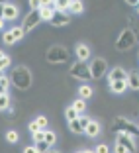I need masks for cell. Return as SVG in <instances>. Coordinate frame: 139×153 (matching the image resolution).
I'll return each instance as SVG.
<instances>
[{
  "label": "cell",
  "mask_w": 139,
  "mask_h": 153,
  "mask_svg": "<svg viewBox=\"0 0 139 153\" xmlns=\"http://www.w3.org/2000/svg\"><path fill=\"white\" fill-rule=\"evenodd\" d=\"M10 81H12V85L18 90H27L33 82V76H32V71L27 67L18 65V67H14L12 73H10Z\"/></svg>",
  "instance_id": "1"
},
{
  "label": "cell",
  "mask_w": 139,
  "mask_h": 153,
  "mask_svg": "<svg viewBox=\"0 0 139 153\" xmlns=\"http://www.w3.org/2000/svg\"><path fill=\"white\" fill-rule=\"evenodd\" d=\"M112 131H116V134H127V135H133V137H137V135H139L137 124H133L131 120H127V118H123V116L114 118Z\"/></svg>",
  "instance_id": "2"
},
{
  "label": "cell",
  "mask_w": 139,
  "mask_h": 153,
  "mask_svg": "<svg viewBox=\"0 0 139 153\" xmlns=\"http://www.w3.org/2000/svg\"><path fill=\"white\" fill-rule=\"evenodd\" d=\"M69 75L72 76V79H76V81H90L92 79V73H90V63H86V61H75V63L71 65V69H69Z\"/></svg>",
  "instance_id": "3"
},
{
  "label": "cell",
  "mask_w": 139,
  "mask_h": 153,
  "mask_svg": "<svg viewBox=\"0 0 139 153\" xmlns=\"http://www.w3.org/2000/svg\"><path fill=\"white\" fill-rule=\"evenodd\" d=\"M135 41H137V36H135V32L133 30H121V33L118 36V39H116V49L118 51H129L131 47L135 45Z\"/></svg>",
  "instance_id": "4"
},
{
  "label": "cell",
  "mask_w": 139,
  "mask_h": 153,
  "mask_svg": "<svg viewBox=\"0 0 139 153\" xmlns=\"http://www.w3.org/2000/svg\"><path fill=\"white\" fill-rule=\"evenodd\" d=\"M45 59L49 61V63H65V61H69V49L67 47H63V45H51L49 49H47V53H45Z\"/></svg>",
  "instance_id": "5"
},
{
  "label": "cell",
  "mask_w": 139,
  "mask_h": 153,
  "mask_svg": "<svg viewBox=\"0 0 139 153\" xmlns=\"http://www.w3.org/2000/svg\"><path fill=\"white\" fill-rule=\"evenodd\" d=\"M90 73H92V79H102L108 75V61L102 57H96L92 63H90Z\"/></svg>",
  "instance_id": "6"
},
{
  "label": "cell",
  "mask_w": 139,
  "mask_h": 153,
  "mask_svg": "<svg viewBox=\"0 0 139 153\" xmlns=\"http://www.w3.org/2000/svg\"><path fill=\"white\" fill-rule=\"evenodd\" d=\"M39 22H43L41 20V14H39V10H32V12L26 16V20H24V24H22V27H24V32H32V30H35L37 26H39Z\"/></svg>",
  "instance_id": "7"
},
{
  "label": "cell",
  "mask_w": 139,
  "mask_h": 153,
  "mask_svg": "<svg viewBox=\"0 0 139 153\" xmlns=\"http://www.w3.org/2000/svg\"><path fill=\"white\" fill-rule=\"evenodd\" d=\"M88 122H90V118L84 116V114H81L76 120H71V122H69V130H71L72 134H84L86 126H88Z\"/></svg>",
  "instance_id": "8"
},
{
  "label": "cell",
  "mask_w": 139,
  "mask_h": 153,
  "mask_svg": "<svg viewBox=\"0 0 139 153\" xmlns=\"http://www.w3.org/2000/svg\"><path fill=\"white\" fill-rule=\"evenodd\" d=\"M116 143H121V145H123V147H126L129 153H137V141H135V137H133V135H127V134H118Z\"/></svg>",
  "instance_id": "9"
},
{
  "label": "cell",
  "mask_w": 139,
  "mask_h": 153,
  "mask_svg": "<svg viewBox=\"0 0 139 153\" xmlns=\"http://www.w3.org/2000/svg\"><path fill=\"white\" fill-rule=\"evenodd\" d=\"M49 24H51V26H55V27L69 26V24H71V14H69V12H55L53 18L49 20Z\"/></svg>",
  "instance_id": "10"
},
{
  "label": "cell",
  "mask_w": 139,
  "mask_h": 153,
  "mask_svg": "<svg viewBox=\"0 0 139 153\" xmlns=\"http://www.w3.org/2000/svg\"><path fill=\"white\" fill-rule=\"evenodd\" d=\"M129 73L126 71L123 67H114L112 71H108V81L114 82V81H127Z\"/></svg>",
  "instance_id": "11"
},
{
  "label": "cell",
  "mask_w": 139,
  "mask_h": 153,
  "mask_svg": "<svg viewBox=\"0 0 139 153\" xmlns=\"http://www.w3.org/2000/svg\"><path fill=\"white\" fill-rule=\"evenodd\" d=\"M75 53H76V59H78V61H88L90 59V47L86 43H78Z\"/></svg>",
  "instance_id": "12"
},
{
  "label": "cell",
  "mask_w": 139,
  "mask_h": 153,
  "mask_svg": "<svg viewBox=\"0 0 139 153\" xmlns=\"http://www.w3.org/2000/svg\"><path fill=\"white\" fill-rule=\"evenodd\" d=\"M127 88H129L127 81H114V82H110V90H112L114 94H123Z\"/></svg>",
  "instance_id": "13"
},
{
  "label": "cell",
  "mask_w": 139,
  "mask_h": 153,
  "mask_svg": "<svg viewBox=\"0 0 139 153\" xmlns=\"http://www.w3.org/2000/svg\"><path fill=\"white\" fill-rule=\"evenodd\" d=\"M18 14H20V10H18L16 4H4V20L6 22H8V20H16Z\"/></svg>",
  "instance_id": "14"
},
{
  "label": "cell",
  "mask_w": 139,
  "mask_h": 153,
  "mask_svg": "<svg viewBox=\"0 0 139 153\" xmlns=\"http://www.w3.org/2000/svg\"><path fill=\"white\" fill-rule=\"evenodd\" d=\"M84 134L88 135V137H96V135L100 134V124L96 120H90L88 126H86V130H84Z\"/></svg>",
  "instance_id": "15"
},
{
  "label": "cell",
  "mask_w": 139,
  "mask_h": 153,
  "mask_svg": "<svg viewBox=\"0 0 139 153\" xmlns=\"http://www.w3.org/2000/svg\"><path fill=\"white\" fill-rule=\"evenodd\" d=\"M55 12H57V10H55V4H51V6H41V8H39L41 20H45V22H49V20L53 18Z\"/></svg>",
  "instance_id": "16"
},
{
  "label": "cell",
  "mask_w": 139,
  "mask_h": 153,
  "mask_svg": "<svg viewBox=\"0 0 139 153\" xmlns=\"http://www.w3.org/2000/svg\"><path fill=\"white\" fill-rule=\"evenodd\" d=\"M78 94H81V98L88 100L90 96L94 94V90H92V86H90V85H86V82H82V85L78 86Z\"/></svg>",
  "instance_id": "17"
},
{
  "label": "cell",
  "mask_w": 139,
  "mask_h": 153,
  "mask_svg": "<svg viewBox=\"0 0 139 153\" xmlns=\"http://www.w3.org/2000/svg\"><path fill=\"white\" fill-rule=\"evenodd\" d=\"M0 110L2 112H12V98H10L8 94H0Z\"/></svg>",
  "instance_id": "18"
},
{
  "label": "cell",
  "mask_w": 139,
  "mask_h": 153,
  "mask_svg": "<svg viewBox=\"0 0 139 153\" xmlns=\"http://www.w3.org/2000/svg\"><path fill=\"white\" fill-rule=\"evenodd\" d=\"M53 4H55V10H57V12H69L72 0H55Z\"/></svg>",
  "instance_id": "19"
},
{
  "label": "cell",
  "mask_w": 139,
  "mask_h": 153,
  "mask_svg": "<svg viewBox=\"0 0 139 153\" xmlns=\"http://www.w3.org/2000/svg\"><path fill=\"white\" fill-rule=\"evenodd\" d=\"M127 85H129L131 90H139V71L131 73V75L127 76Z\"/></svg>",
  "instance_id": "20"
},
{
  "label": "cell",
  "mask_w": 139,
  "mask_h": 153,
  "mask_svg": "<svg viewBox=\"0 0 139 153\" xmlns=\"http://www.w3.org/2000/svg\"><path fill=\"white\" fill-rule=\"evenodd\" d=\"M10 85H12V81H10V76L2 75V79H0V94H8V88Z\"/></svg>",
  "instance_id": "21"
},
{
  "label": "cell",
  "mask_w": 139,
  "mask_h": 153,
  "mask_svg": "<svg viewBox=\"0 0 139 153\" xmlns=\"http://www.w3.org/2000/svg\"><path fill=\"white\" fill-rule=\"evenodd\" d=\"M84 10V4H82V0H72L71 8H69V14H82Z\"/></svg>",
  "instance_id": "22"
},
{
  "label": "cell",
  "mask_w": 139,
  "mask_h": 153,
  "mask_svg": "<svg viewBox=\"0 0 139 153\" xmlns=\"http://www.w3.org/2000/svg\"><path fill=\"white\" fill-rule=\"evenodd\" d=\"M72 108H75L78 114H82V112H84V108H86V100H84V98L75 100V102H72Z\"/></svg>",
  "instance_id": "23"
},
{
  "label": "cell",
  "mask_w": 139,
  "mask_h": 153,
  "mask_svg": "<svg viewBox=\"0 0 139 153\" xmlns=\"http://www.w3.org/2000/svg\"><path fill=\"white\" fill-rule=\"evenodd\" d=\"M65 116H67V122H71V120H76V118L81 116V114L76 112V110L72 108V106H69V108L65 110Z\"/></svg>",
  "instance_id": "24"
},
{
  "label": "cell",
  "mask_w": 139,
  "mask_h": 153,
  "mask_svg": "<svg viewBox=\"0 0 139 153\" xmlns=\"http://www.w3.org/2000/svg\"><path fill=\"white\" fill-rule=\"evenodd\" d=\"M10 32L14 33V37H16V41H20V39H22L24 36H26V32H24V27H22V26H16V27H12Z\"/></svg>",
  "instance_id": "25"
},
{
  "label": "cell",
  "mask_w": 139,
  "mask_h": 153,
  "mask_svg": "<svg viewBox=\"0 0 139 153\" xmlns=\"http://www.w3.org/2000/svg\"><path fill=\"white\" fill-rule=\"evenodd\" d=\"M2 41H4L6 45H14L16 43V37H14V33L8 30V32H4V36H2Z\"/></svg>",
  "instance_id": "26"
},
{
  "label": "cell",
  "mask_w": 139,
  "mask_h": 153,
  "mask_svg": "<svg viewBox=\"0 0 139 153\" xmlns=\"http://www.w3.org/2000/svg\"><path fill=\"white\" fill-rule=\"evenodd\" d=\"M6 140H8L10 143H16V141L20 140L18 131H16V130H8V131H6Z\"/></svg>",
  "instance_id": "27"
},
{
  "label": "cell",
  "mask_w": 139,
  "mask_h": 153,
  "mask_svg": "<svg viewBox=\"0 0 139 153\" xmlns=\"http://www.w3.org/2000/svg\"><path fill=\"white\" fill-rule=\"evenodd\" d=\"M10 65H12V59H10V57H8V55H4V57L0 59V71H2V73H4V71H6V69H8V67H10Z\"/></svg>",
  "instance_id": "28"
},
{
  "label": "cell",
  "mask_w": 139,
  "mask_h": 153,
  "mask_svg": "<svg viewBox=\"0 0 139 153\" xmlns=\"http://www.w3.org/2000/svg\"><path fill=\"white\" fill-rule=\"evenodd\" d=\"M35 147H37V151H39V153H47V151L51 149V145L47 143V141H37Z\"/></svg>",
  "instance_id": "29"
},
{
  "label": "cell",
  "mask_w": 139,
  "mask_h": 153,
  "mask_svg": "<svg viewBox=\"0 0 139 153\" xmlns=\"http://www.w3.org/2000/svg\"><path fill=\"white\" fill-rule=\"evenodd\" d=\"M45 141H47L49 145H53L55 141H57V135H55L53 131H47V130H45Z\"/></svg>",
  "instance_id": "30"
},
{
  "label": "cell",
  "mask_w": 139,
  "mask_h": 153,
  "mask_svg": "<svg viewBox=\"0 0 139 153\" xmlns=\"http://www.w3.org/2000/svg\"><path fill=\"white\" fill-rule=\"evenodd\" d=\"M33 135V141H45V130H39V131H35V134H32Z\"/></svg>",
  "instance_id": "31"
},
{
  "label": "cell",
  "mask_w": 139,
  "mask_h": 153,
  "mask_svg": "<svg viewBox=\"0 0 139 153\" xmlns=\"http://www.w3.org/2000/svg\"><path fill=\"white\" fill-rule=\"evenodd\" d=\"M35 122L39 124L41 130H45V128H47V118H45V116H37V118H35Z\"/></svg>",
  "instance_id": "32"
},
{
  "label": "cell",
  "mask_w": 139,
  "mask_h": 153,
  "mask_svg": "<svg viewBox=\"0 0 139 153\" xmlns=\"http://www.w3.org/2000/svg\"><path fill=\"white\" fill-rule=\"evenodd\" d=\"M41 6H43V4H41V0H30V8H32V10H39Z\"/></svg>",
  "instance_id": "33"
},
{
  "label": "cell",
  "mask_w": 139,
  "mask_h": 153,
  "mask_svg": "<svg viewBox=\"0 0 139 153\" xmlns=\"http://www.w3.org/2000/svg\"><path fill=\"white\" fill-rule=\"evenodd\" d=\"M96 153H110V147H108L106 143H100L98 147H96Z\"/></svg>",
  "instance_id": "34"
},
{
  "label": "cell",
  "mask_w": 139,
  "mask_h": 153,
  "mask_svg": "<svg viewBox=\"0 0 139 153\" xmlns=\"http://www.w3.org/2000/svg\"><path fill=\"white\" fill-rule=\"evenodd\" d=\"M114 151H116V153H129V151H127V149L123 147L121 143H116V145H114Z\"/></svg>",
  "instance_id": "35"
},
{
  "label": "cell",
  "mask_w": 139,
  "mask_h": 153,
  "mask_svg": "<svg viewBox=\"0 0 139 153\" xmlns=\"http://www.w3.org/2000/svg\"><path fill=\"white\" fill-rule=\"evenodd\" d=\"M39 130H41V128H39V124H37V122L33 120L32 124H30V131H32V134H35V131H39Z\"/></svg>",
  "instance_id": "36"
},
{
  "label": "cell",
  "mask_w": 139,
  "mask_h": 153,
  "mask_svg": "<svg viewBox=\"0 0 139 153\" xmlns=\"http://www.w3.org/2000/svg\"><path fill=\"white\" fill-rule=\"evenodd\" d=\"M24 153H39V151H37V147H35V145H30V147H26V149H24Z\"/></svg>",
  "instance_id": "37"
},
{
  "label": "cell",
  "mask_w": 139,
  "mask_h": 153,
  "mask_svg": "<svg viewBox=\"0 0 139 153\" xmlns=\"http://www.w3.org/2000/svg\"><path fill=\"white\" fill-rule=\"evenodd\" d=\"M53 2H55V0H41V4H43V6H51Z\"/></svg>",
  "instance_id": "38"
},
{
  "label": "cell",
  "mask_w": 139,
  "mask_h": 153,
  "mask_svg": "<svg viewBox=\"0 0 139 153\" xmlns=\"http://www.w3.org/2000/svg\"><path fill=\"white\" fill-rule=\"evenodd\" d=\"M126 2H127L129 6H137V4H139V0H126Z\"/></svg>",
  "instance_id": "39"
},
{
  "label": "cell",
  "mask_w": 139,
  "mask_h": 153,
  "mask_svg": "<svg viewBox=\"0 0 139 153\" xmlns=\"http://www.w3.org/2000/svg\"><path fill=\"white\" fill-rule=\"evenodd\" d=\"M0 18H4V2H0Z\"/></svg>",
  "instance_id": "40"
},
{
  "label": "cell",
  "mask_w": 139,
  "mask_h": 153,
  "mask_svg": "<svg viewBox=\"0 0 139 153\" xmlns=\"http://www.w3.org/2000/svg\"><path fill=\"white\" fill-rule=\"evenodd\" d=\"M4 22H6L4 18H0V30H4Z\"/></svg>",
  "instance_id": "41"
},
{
  "label": "cell",
  "mask_w": 139,
  "mask_h": 153,
  "mask_svg": "<svg viewBox=\"0 0 139 153\" xmlns=\"http://www.w3.org/2000/svg\"><path fill=\"white\" fill-rule=\"evenodd\" d=\"M82 153H96V149H84Z\"/></svg>",
  "instance_id": "42"
},
{
  "label": "cell",
  "mask_w": 139,
  "mask_h": 153,
  "mask_svg": "<svg viewBox=\"0 0 139 153\" xmlns=\"http://www.w3.org/2000/svg\"><path fill=\"white\" fill-rule=\"evenodd\" d=\"M47 153H61V151H55V149H49V151H47Z\"/></svg>",
  "instance_id": "43"
},
{
  "label": "cell",
  "mask_w": 139,
  "mask_h": 153,
  "mask_svg": "<svg viewBox=\"0 0 139 153\" xmlns=\"http://www.w3.org/2000/svg\"><path fill=\"white\" fill-rule=\"evenodd\" d=\"M2 57H4V51H0V59H2Z\"/></svg>",
  "instance_id": "44"
},
{
  "label": "cell",
  "mask_w": 139,
  "mask_h": 153,
  "mask_svg": "<svg viewBox=\"0 0 139 153\" xmlns=\"http://www.w3.org/2000/svg\"><path fill=\"white\" fill-rule=\"evenodd\" d=\"M2 75H4V73H2V71H0V79H2Z\"/></svg>",
  "instance_id": "45"
},
{
  "label": "cell",
  "mask_w": 139,
  "mask_h": 153,
  "mask_svg": "<svg viewBox=\"0 0 139 153\" xmlns=\"http://www.w3.org/2000/svg\"><path fill=\"white\" fill-rule=\"evenodd\" d=\"M135 124H137V130H139V122H135Z\"/></svg>",
  "instance_id": "46"
},
{
  "label": "cell",
  "mask_w": 139,
  "mask_h": 153,
  "mask_svg": "<svg viewBox=\"0 0 139 153\" xmlns=\"http://www.w3.org/2000/svg\"><path fill=\"white\" fill-rule=\"evenodd\" d=\"M137 14H139V4H137Z\"/></svg>",
  "instance_id": "47"
},
{
  "label": "cell",
  "mask_w": 139,
  "mask_h": 153,
  "mask_svg": "<svg viewBox=\"0 0 139 153\" xmlns=\"http://www.w3.org/2000/svg\"><path fill=\"white\" fill-rule=\"evenodd\" d=\"M78 153H82V151H78Z\"/></svg>",
  "instance_id": "48"
}]
</instances>
